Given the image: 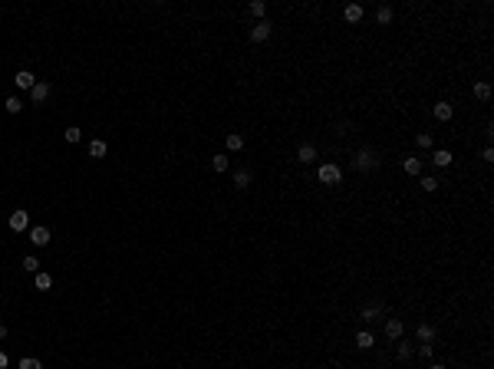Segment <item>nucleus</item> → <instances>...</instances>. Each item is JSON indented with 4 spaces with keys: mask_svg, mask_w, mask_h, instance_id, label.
I'll return each mask as SVG.
<instances>
[{
    "mask_svg": "<svg viewBox=\"0 0 494 369\" xmlns=\"http://www.w3.org/2000/svg\"><path fill=\"white\" fill-rule=\"evenodd\" d=\"M376 165H379L376 152H369V149H359V152H356V158H353V168H356V172H372Z\"/></svg>",
    "mask_w": 494,
    "mask_h": 369,
    "instance_id": "nucleus-1",
    "label": "nucleus"
},
{
    "mask_svg": "<svg viewBox=\"0 0 494 369\" xmlns=\"http://www.w3.org/2000/svg\"><path fill=\"white\" fill-rule=\"evenodd\" d=\"M316 178H320V185H339L343 172H339V165L326 162V165H320V168H316Z\"/></svg>",
    "mask_w": 494,
    "mask_h": 369,
    "instance_id": "nucleus-2",
    "label": "nucleus"
},
{
    "mask_svg": "<svg viewBox=\"0 0 494 369\" xmlns=\"http://www.w3.org/2000/svg\"><path fill=\"white\" fill-rule=\"evenodd\" d=\"M50 93H53V86H50V83H43V79H37V86L30 89V102H33V106H40V102L50 99Z\"/></svg>",
    "mask_w": 494,
    "mask_h": 369,
    "instance_id": "nucleus-3",
    "label": "nucleus"
},
{
    "mask_svg": "<svg viewBox=\"0 0 494 369\" xmlns=\"http://www.w3.org/2000/svg\"><path fill=\"white\" fill-rule=\"evenodd\" d=\"M14 83H17V89H27V93H30V89L37 86V76H33L30 70H20V73L14 76Z\"/></svg>",
    "mask_w": 494,
    "mask_h": 369,
    "instance_id": "nucleus-4",
    "label": "nucleus"
},
{
    "mask_svg": "<svg viewBox=\"0 0 494 369\" xmlns=\"http://www.w3.org/2000/svg\"><path fill=\"white\" fill-rule=\"evenodd\" d=\"M402 333H405V323H402L399 316L385 320V336H389V339H402Z\"/></svg>",
    "mask_w": 494,
    "mask_h": 369,
    "instance_id": "nucleus-5",
    "label": "nucleus"
},
{
    "mask_svg": "<svg viewBox=\"0 0 494 369\" xmlns=\"http://www.w3.org/2000/svg\"><path fill=\"white\" fill-rule=\"evenodd\" d=\"M297 162H303V165H310V162H316V145H310V142H303L297 149Z\"/></svg>",
    "mask_w": 494,
    "mask_h": 369,
    "instance_id": "nucleus-6",
    "label": "nucleus"
},
{
    "mask_svg": "<svg viewBox=\"0 0 494 369\" xmlns=\"http://www.w3.org/2000/svg\"><path fill=\"white\" fill-rule=\"evenodd\" d=\"M7 224H10V231H27V224H30V214H27V211H14Z\"/></svg>",
    "mask_w": 494,
    "mask_h": 369,
    "instance_id": "nucleus-7",
    "label": "nucleus"
},
{
    "mask_svg": "<svg viewBox=\"0 0 494 369\" xmlns=\"http://www.w3.org/2000/svg\"><path fill=\"white\" fill-rule=\"evenodd\" d=\"M251 40H254V43H264V40H270V24H267V20H260V24L251 30Z\"/></svg>",
    "mask_w": 494,
    "mask_h": 369,
    "instance_id": "nucleus-8",
    "label": "nucleus"
},
{
    "mask_svg": "<svg viewBox=\"0 0 494 369\" xmlns=\"http://www.w3.org/2000/svg\"><path fill=\"white\" fill-rule=\"evenodd\" d=\"M435 119H438V122H448V119L455 116V106H448V102H435Z\"/></svg>",
    "mask_w": 494,
    "mask_h": 369,
    "instance_id": "nucleus-9",
    "label": "nucleus"
},
{
    "mask_svg": "<svg viewBox=\"0 0 494 369\" xmlns=\"http://www.w3.org/2000/svg\"><path fill=\"white\" fill-rule=\"evenodd\" d=\"M30 241L37 244V247H47V244H50V228H33L30 231Z\"/></svg>",
    "mask_w": 494,
    "mask_h": 369,
    "instance_id": "nucleus-10",
    "label": "nucleus"
},
{
    "mask_svg": "<svg viewBox=\"0 0 494 369\" xmlns=\"http://www.w3.org/2000/svg\"><path fill=\"white\" fill-rule=\"evenodd\" d=\"M451 158H455V155H451L448 149H438L435 155H431V162H435V168H448V165H451Z\"/></svg>",
    "mask_w": 494,
    "mask_h": 369,
    "instance_id": "nucleus-11",
    "label": "nucleus"
},
{
    "mask_svg": "<svg viewBox=\"0 0 494 369\" xmlns=\"http://www.w3.org/2000/svg\"><path fill=\"white\" fill-rule=\"evenodd\" d=\"M343 17H346V24H359L362 20V7L359 4H349V7L343 10Z\"/></svg>",
    "mask_w": 494,
    "mask_h": 369,
    "instance_id": "nucleus-12",
    "label": "nucleus"
},
{
    "mask_svg": "<svg viewBox=\"0 0 494 369\" xmlns=\"http://www.w3.org/2000/svg\"><path fill=\"white\" fill-rule=\"evenodd\" d=\"M474 99H481V102H487V99H491V83L478 79V83H474Z\"/></svg>",
    "mask_w": 494,
    "mask_h": 369,
    "instance_id": "nucleus-13",
    "label": "nucleus"
},
{
    "mask_svg": "<svg viewBox=\"0 0 494 369\" xmlns=\"http://www.w3.org/2000/svg\"><path fill=\"white\" fill-rule=\"evenodd\" d=\"M379 316H382V303H369L366 310H362V320H366V323L379 320Z\"/></svg>",
    "mask_w": 494,
    "mask_h": 369,
    "instance_id": "nucleus-14",
    "label": "nucleus"
},
{
    "mask_svg": "<svg viewBox=\"0 0 494 369\" xmlns=\"http://www.w3.org/2000/svg\"><path fill=\"white\" fill-rule=\"evenodd\" d=\"M435 339V326L431 323H418V343H431Z\"/></svg>",
    "mask_w": 494,
    "mask_h": 369,
    "instance_id": "nucleus-15",
    "label": "nucleus"
},
{
    "mask_svg": "<svg viewBox=\"0 0 494 369\" xmlns=\"http://www.w3.org/2000/svg\"><path fill=\"white\" fill-rule=\"evenodd\" d=\"M395 343H399V359L402 362H408L412 356H415V346H412V343H405V339H395Z\"/></svg>",
    "mask_w": 494,
    "mask_h": 369,
    "instance_id": "nucleus-16",
    "label": "nucleus"
},
{
    "mask_svg": "<svg viewBox=\"0 0 494 369\" xmlns=\"http://www.w3.org/2000/svg\"><path fill=\"white\" fill-rule=\"evenodd\" d=\"M372 343H376V336H372L369 330L356 333V346H359V349H372Z\"/></svg>",
    "mask_w": 494,
    "mask_h": 369,
    "instance_id": "nucleus-17",
    "label": "nucleus"
},
{
    "mask_svg": "<svg viewBox=\"0 0 494 369\" xmlns=\"http://www.w3.org/2000/svg\"><path fill=\"white\" fill-rule=\"evenodd\" d=\"M224 145H228L231 152H241V149H244V135H241V132H231L228 139H224Z\"/></svg>",
    "mask_w": 494,
    "mask_h": 369,
    "instance_id": "nucleus-18",
    "label": "nucleus"
},
{
    "mask_svg": "<svg viewBox=\"0 0 494 369\" xmlns=\"http://www.w3.org/2000/svg\"><path fill=\"white\" fill-rule=\"evenodd\" d=\"M402 168H405V175H422V158H405Z\"/></svg>",
    "mask_w": 494,
    "mask_h": 369,
    "instance_id": "nucleus-19",
    "label": "nucleus"
},
{
    "mask_svg": "<svg viewBox=\"0 0 494 369\" xmlns=\"http://www.w3.org/2000/svg\"><path fill=\"white\" fill-rule=\"evenodd\" d=\"M33 283H37V290H50V287H53V277L40 270V274H33Z\"/></svg>",
    "mask_w": 494,
    "mask_h": 369,
    "instance_id": "nucleus-20",
    "label": "nucleus"
},
{
    "mask_svg": "<svg viewBox=\"0 0 494 369\" xmlns=\"http://www.w3.org/2000/svg\"><path fill=\"white\" fill-rule=\"evenodd\" d=\"M392 17H395V14H392V7H389V4H382V7L376 10V20H379L382 27H385V24H392Z\"/></svg>",
    "mask_w": 494,
    "mask_h": 369,
    "instance_id": "nucleus-21",
    "label": "nucleus"
},
{
    "mask_svg": "<svg viewBox=\"0 0 494 369\" xmlns=\"http://www.w3.org/2000/svg\"><path fill=\"white\" fill-rule=\"evenodd\" d=\"M211 172H228V155H211Z\"/></svg>",
    "mask_w": 494,
    "mask_h": 369,
    "instance_id": "nucleus-22",
    "label": "nucleus"
},
{
    "mask_svg": "<svg viewBox=\"0 0 494 369\" xmlns=\"http://www.w3.org/2000/svg\"><path fill=\"white\" fill-rule=\"evenodd\" d=\"M4 106H7V112H10V116H17V112L24 109V99H20V96H10V99L4 102Z\"/></svg>",
    "mask_w": 494,
    "mask_h": 369,
    "instance_id": "nucleus-23",
    "label": "nucleus"
},
{
    "mask_svg": "<svg viewBox=\"0 0 494 369\" xmlns=\"http://www.w3.org/2000/svg\"><path fill=\"white\" fill-rule=\"evenodd\" d=\"M234 185H237V188L244 191V188H247V185H251V172H247V168H241V172L234 175Z\"/></svg>",
    "mask_w": 494,
    "mask_h": 369,
    "instance_id": "nucleus-24",
    "label": "nucleus"
},
{
    "mask_svg": "<svg viewBox=\"0 0 494 369\" xmlns=\"http://www.w3.org/2000/svg\"><path fill=\"white\" fill-rule=\"evenodd\" d=\"M89 155H93V158H102V155H106V142H102V139L89 142Z\"/></svg>",
    "mask_w": 494,
    "mask_h": 369,
    "instance_id": "nucleus-25",
    "label": "nucleus"
},
{
    "mask_svg": "<svg viewBox=\"0 0 494 369\" xmlns=\"http://www.w3.org/2000/svg\"><path fill=\"white\" fill-rule=\"evenodd\" d=\"M63 139L70 142V145H76V142L83 139V132H79V126H70V129H66V132H63Z\"/></svg>",
    "mask_w": 494,
    "mask_h": 369,
    "instance_id": "nucleus-26",
    "label": "nucleus"
},
{
    "mask_svg": "<svg viewBox=\"0 0 494 369\" xmlns=\"http://www.w3.org/2000/svg\"><path fill=\"white\" fill-rule=\"evenodd\" d=\"M415 145H418V149H431V132H418L415 135Z\"/></svg>",
    "mask_w": 494,
    "mask_h": 369,
    "instance_id": "nucleus-27",
    "label": "nucleus"
},
{
    "mask_svg": "<svg viewBox=\"0 0 494 369\" xmlns=\"http://www.w3.org/2000/svg\"><path fill=\"white\" fill-rule=\"evenodd\" d=\"M24 270L27 274H40V260L37 257H24Z\"/></svg>",
    "mask_w": 494,
    "mask_h": 369,
    "instance_id": "nucleus-28",
    "label": "nucleus"
},
{
    "mask_svg": "<svg viewBox=\"0 0 494 369\" xmlns=\"http://www.w3.org/2000/svg\"><path fill=\"white\" fill-rule=\"evenodd\" d=\"M418 356H422V359H431V353H435V346L431 343H418V349H415Z\"/></svg>",
    "mask_w": 494,
    "mask_h": 369,
    "instance_id": "nucleus-29",
    "label": "nucleus"
},
{
    "mask_svg": "<svg viewBox=\"0 0 494 369\" xmlns=\"http://www.w3.org/2000/svg\"><path fill=\"white\" fill-rule=\"evenodd\" d=\"M251 14L254 17H267V4H264V0H254V4H251Z\"/></svg>",
    "mask_w": 494,
    "mask_h": 369,
    "instance_id": "nucleus-30",
    "label": "nucleus"
},
{
    "mask_svg": "<svg viewBox=\"0 0 494 369\" xmlns=\"http://www.w3.org/2000/svg\"><path fill=\"white\" fill-rule=\"evenodd\" d=\"M20 369H43V366H40V359H33V356H24V359H20Z\"/></svg>",
    "mask_w": 494,
    "mask_h": 369,
    "instance_id": "nucleus-31",
    "label": "nucleus"
},
{
    "mask_svg": "<svg viewBox=\"0 0 494 369\" xmlns=\"http://www.w3.org/2000/svg\"><path fill=\"white\" fill-rule=\"evenodd\" d=\"M435 188H438V178L425 175V178H422V191H435Z\"/></svg>",
    "mask_w": 494,
    "mask_h": 369,
    "instance_id": "nucleus-32",
    "label": "nucleus"
},
{
    "mask_svg": "<svg viewBox=\"0 0 494 369\" xmlns=\"http://www.w3.org/2000/svg\"><path fill=\"white\" fill-rule=\"evenodd\" d=\"M481 158H484V162H494V149H491V145H487V149L481 152Z\"/></svg>",
    "mask_w": 494,
    "mask_h": 369,
    "instance_id": "nucleus-33",
    "label": "nucleus"
},
{
    "mask_svg": "<svg viewBox=\"0 0 494 369\" xmlns=\"http://www.w3.org/2000/svg\"><path fill=\"white\" fill-rule=\"evenodd\" d=\"M7 362H10V359H7V353L0 349V369H7Z\"/></svg>",
    "mask_w": 494,
    "mask_h": 369,
    "instance_id": "nucleus-34",
    "label": "nucleus"
},
{
    "mask_svg": "<svg viewBox=\"0 0 494 369\" xmlns=\"http://www.w3.org/2000/svg\"><path fill=\"white\" fill-rule=\"evenodd\" d=\"M0 339H7V326L4 323H0Z\"/></svg>",
    "mask_w": 494,
    "mask_h": 369,
    "instance_id": "nucleus-35",
    "label": "nucleus"
},
{
    "mask_svg": "<svg viewBox=\"0 0 494 369\" xmlns=\"http://www.w3.org/2000/svg\"><path fill=\"white\" fill-rule=\"evenodd\" d=\"M428 369H448V366H441V362H431V366Z\"/></svg>",
    "mask_w": 494,
    "mask_h": 369,
    "instance_id": "nucleus-36",
    "label": "nucleus"
}]
</instances>
